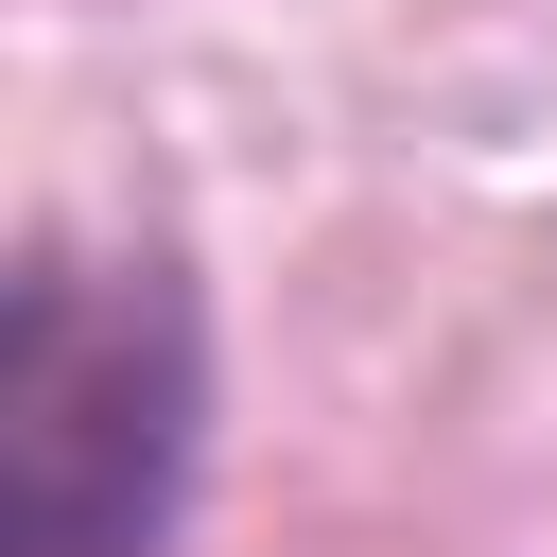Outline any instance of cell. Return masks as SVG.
Listing matches in <instances>:
<instances>
[{"label": "cell", "instance_id": "1", "mask_svg": "<svg viewBox=\"0 0 557 557\" xmlns=\"http://www.w3.org/2000/svg\"><path fill=\"white\" fill-rule=\"evenodd\" d=\"M191 470H209L191 261L35 226L0 278V557H174Z\"/></svg>", "mask_w": 557, "mask_h": 557}]
</instances>
